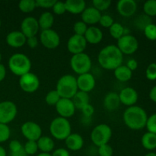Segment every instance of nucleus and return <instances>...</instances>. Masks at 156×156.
I'll use <instances>...</instances> for the list:
<instances>
[{"label":"nucleus","instance_id":"f257e3e1","mask_svg":"<svg viewBox=\"0 0 156 156\" xmlns=\"http://www.w3.org/2000/svg\"><path fill=\"white\" fill-rule=\"evenodd\" d=\"M98 61L103 69L114 71L122 65L123 55L116 45H108L99 52Z\"/></svg>","mask_w":156,"mask_h":156},{"label":"nucleus","instance_id":"f03ea898","mask_svg":"<svg viewBox=\"0 0 156 156\" xmlns=\"http://www.w3.org/2000/svg\"><path fill=\"white\" fill-rule=\"evenodd\" d=\"M147 119L146 111L136 105L126 108L123 115L125 125L133 130H140L146 127Z\"/></svg>","mask_w":156,"mask_h":156},{"label":"nucleus","instance_id":"7ed1b4c3","mask_svg":"<svg viewBox=\"0 0 156 156\" xmlns=\"http://www.w3.org/2000/svg\"><path fill=\"white\" fill-rule=\"evenodd\" d=\"M10 71L17 76H24L30 73L31 69V61L27 55L21 53H14L8 62Z\"/></svg>","mask_w":156,"mask_h":156},{"label":"nucleus","instance_id":"20e7f679","mask_svg":"<svg viewBox=\"0 0 156 156\" xmlns=\"http://www.w3.org/2000/svg\"><path fill=\"white\" fill-rule=\"evenodd\" d=\"M56 90L61 98L72 99L79 91L76 78L73 75H64L57 81Z\"/></svg>","mask_w":156,"mask_h":156},{"label":"nucleus","instance_id":"39448f33","mask_svg":"<svg viewBox=\"0 0 156 156\" xmlns=\"http://www.w3.org/2000/svg\"><path fill=\"white\" fill-rule=\"evenodd\" d=\"M50 133L57 140H65L72 133V126L68 119L58 117L50 124Z\"/></svg>","mask_w":156,"mask_h":156},{"label":"nucleus","instance_id":"423d86ee","mask_svg":"<svg viewBox=\"0 0 156 156\" xmlns=\"http://www.w3.org/2000/svg\"><path fill=\"white\" fill-rule=\"evenodd\" d=\"M112 129L106 123H101L96 126L91 133V140L94 146L100 147L108 144L112 137Z\"/></svg>","mask_w":156,"mask_h":156},{"label":"nucleus","instance_id":"0eeeda50","mask_svg":"<svg viewBox=\"0 0 156 156\" xmlns=\"http://www.w3.org/2000/svg\"><path fill=\"white\" fill-rule=\"evenodd\" d=\"M70 66L73 71L77 75H82L90 73L92 62L87 53H82L73 55L70 59Z\"/></svg>","mask_w":156,"mask_h":156},{"label":"nucleus","instance_id":"6e6552de","mask_svg":"<svg viewBox=\"0 0 156 156\" xmlns=\"http://www.w3.org/2000/svg\"><path fill=\"white\" fill-rule=\"evenodd\" d=\"M18 114L16 105L11 101L0 102V123L9 124L13 121Z\"/></svg>","mask_w":156,"mask_h":156},{"label":"nucleus","instance_id":"1a4fd4ad","mask_svg":"<svg viewBox=\"0 0 156 156\" xmlns=\"http://www.w3.org/2000/svg\"><path fill=\"white\" fill-rule=\"evenodd\" d=\"M116 46L123 55H131L138 50L139 42L138 40L133 35L126 34L117 40V44Z\"/></svg>","mask_w":156,"mask_h":156},{"label":"nucleus","instance_id":"9d476101","mask_svg":"<svg viewBox=\"0 0 156 156\" xmlns=\"http://www.w3.org/2000/svg\"><path fill=\"white\" fill-rule=\"evenodd\" d=\"M40 79L34 73H28L21 76L19 79V85L21 89L26 93H34L40 87Z\"/></svg>","mask_w":156,"mask_h":156},{"label":"nucleus","instance_id":"9b49d317","mask_svg":"<svg viewBox=\"0 0 156 156\" xmlns=\"http://www.w3.org/2000/svg\"><path fill=\"white\" fill-rule=\"evenodd\" d=\"M41 44L49 50H54L60 44V37L56 30L53 29L42 30L40 34Z\"/></svg>","mask_w":156,"mask_h":156},{"label":"nucleus","instance_id":"f8f14e48","mask_svg":"<svg viewBox=\"0 0 156 156\" xmlns=\"http://www.w3.org/2000/svg\"><path fill=\"white\" fill-rule=\"evenodd\" d=\"M23 136L27 140L37 141L42 136V129L38 123L34 121H26L21 126Z\"/></svg>","mask_w":156,"mask_h":156},{"label":"nucleus","instance_id":"ddd939ff","mask_svg":"<svg viewBox=\"0 0 156 156\" xmlns=\"http://www.w3.org/2000/svg\"><path fill=\"white\" fill-rule=\"evenodd\" d=\"M40 30L37 19L33 16L26 17L21 23V32L27 38L35 37Z\"/></svg>","mask_w":156,"mask_h":156},{"label":"nucleus","instance_id":"4468645a","mask_svg":"<svg viewBox=\"0 0 156 156\" xmlns=\"http://www.w3.org/2000/svg\"><path fill=\"white\" fill-rule=\"evenodd\" d=\"M56 112L59 117L68 119L73 117L76 113V107L72 99L60 98L55 106Z\"/></svg>","mask_w":156,"mask_h":156},{"label":"nucleus","instance_id":"2eb2a0df","mask_svg":"<svg viewBox=\"0 0 156 156\" xmlns=\"http://www.w3.org/2000/svg\"><path fill=\"white\" fill-rule=\"evenodd\" d=\"M87 47V41L84 36L73 34L67 42V49L72 54L76 55L84 53Z\"/></svg>","mask_w":156,"mask_h":156},{"label":"nucleus","instance_id":"dca6fc26","mask_svg":"<svg viewBox=\"0 0 156 156\" xmlns=\"http://www.w3.org/2000/svg\"><path fill=\"white\" fill-rule=\"evenodd\" d=\"M77 85L79 91L89 93L92 91L96 85V80L91 73H88L79 75L77 78Z\"/></svg>","mask_w":156,"mask_h":156},{"label":"nucleus","instance_id":"f3484780","mask_svg":"<svg viewBox=\"0 0 156 156\" xmlns=\"http://www.w3.org/2000/svg\"><path fill=\"white\" fill-rule=\"evenodd\" d=\"M120 103L125 106L129 107L134 106L138 101L139 94L136 90L131 87H126L123 88L119 93Z\"/></svg>","mask_w":156,"mask_h":156},{"label":"nucleus","instance_id":"a211bd4d","mask_svg":"<svg viewBox=\"0 0 156 156\" xmlns=\"http://www.w3.org/2000/svg\"><path fill=\"white\" fill-rule=\"evenodd\" d=\"M137 4L134 0H120L117 4V10L123 17H131L136 13Z\"/></svg>","mask_w":156,"mask_h":156},{"label":"nucleus","instance_id":"6ab92c4d","mask_svg":"<svg viewBox=\"0 0 156 156\" xmlns=\"http://www.w3.org/2000/svg\"><path fill=\"white\" fill-rule=\"evenodd\" d=\"M5 41L9 47L19 48L26 44L27 37L21 33V30H13L8 34Z\"/></svg>","mask_w":156,"mask_h":156},{"label":"nucleus","instance_id":"aec40b11","mask_svg":"<svg viewBox=\"0 0 156 156\" xmlns=\"http://www.w3.org/2000/svg\"><path fill=\"white\" fill-rule=\"evenodd\" d=\"M81 16H82V21L87 25L89 24V25L94 26V24L99 23L100 18L101 17V12L91 6V7L86 8L84 12L81 14Z\"/></svg>","mask_w":156,"mask_h":156},{"label":"nucleus","instance_id":"412c9836","mask_svg":"<svg viewBox=\"0 0 156 156\" xmlns=\"http://www.w3.org/2000/svg\"><path fill=\"white\" fill-rule=\"evenodd\" d=\"M84 37L86 40L87 44H98L103 40V32L99 27L90 26L87 29Z\"/></svg>","mask_w":156,"mask_h":156},{"label":"nucleus","instance_id":"4be33fe9","mask_svg":"<svg viewBox=\"0 0 156 156\" xmlns=\"http://www.w3.org/2000/svg\"><path fill=\"white\" fill-rule=\"evenodd\" d=\"M65 143L67 149L76 152L82 149L84 146V139L80 134L72 133L65 140Z\"/></svg>","mask_w":156,"mask_h":156},{"label":"nucleus","instance_id":"5701e85b","mask_svg":"<svg viewBox=\"0 0 156 156\" xmlns=\"http://www.w3.org/2000/svg\"><path fill=\"white\" fill-rule=\"evenodd\" d=\"M103 104L105 109L109 111H114L120 107L121 103H120L119 94L114 91H111L105 96Z\"/></svg>","mask_w":156,"mask_h":156},{"label":"nucleus","instance_id":"b1692460","mask_svg":"<svg viewBox=\"0 0 156 156\" xmlns=\"http://www.w3.org/2000/svg\"><path fill=\"white\" fill-rule=\"evenodd\" d=\"M65 5L66 12L73 15L82 14L86 9V2L84 0H67Z\"/></svg>","mask_w":156,"mask_h":156},{"label":"nucleus","instance_id":"393cba45","mask_svg":"<svg viewBox=\"0 0 156 156\" xmlns=\"http://www.w3.org/2000/svg\"><path fill=\"white\" fill-rule=\"evenodd\" d=\"M37 21L40 29L42 30L52 29V27L54 24V15L51 12H44L40 15Z\"/></svg>","mask_w":156,"mask_h":156},{"label":"nucleus","instance_id":"a878e982","mask_svg":"<svg viewBox=\"0 0 156 156\" xmlns=\"http://www.w3.org/2000/svg\"><path fill=\"white\" fill-rule=\"evenodd\" d=\"M38 146V150L44 153H50L53 152L55 147V143L53 140L47 136H42L37 141Z\"/></svg>","mask_w":156,"mask_h":156},{"label":"nucleus","instance_id":"bb28decb","mask_svg":"<svg viewBox=\"0 0 156 156\" xmlns=\"http://www.w3.org/2000/svg\"><path fill=\"white\" fill-rule=\"evenodd\" d=\"M76 109L82 110L87 105L90 104V96L88 93L78 91L77 93L72 98Z\"/></svg>","mask_w":156,"mask_h":156},{"label":"nucleus","instance_id":"cd10ccee","mask_svg":"<svg viewBox=\"0 0 156 156\" xmlns=\"http://www.w3.org/2000/svg\"><path fill=\"white\" fill-rule=\"evenodd\" d=\"M114 74L116 79L121 82H126L130 80L133 76V72L126 67L121 65L114 70Z\"/></svg>","mask_w":156,"mask_h":156},{"label":"nucleus","instance_id":"c85d7f7f","mask_svg":"<svg viewBox=\"0 0 156 156\" xmlns=\"http://www.w3.org/2000/svg\"><path fill=\"white\" fill-rule=\"evenodd\" d=\"M141 143L143 148L152 151L156 149V134L147 132L142 136Z\"/></svg>","mask_w":156,"mask_h":156},{"label":"nucleus","instance_id":"c756f323","mask_svg":"<svg viewBox=\"0 0 156 156\" xmlns=\"http://www.w3.org/2000/svg\"><path fill=\"white\" fill-rule=\"evenodd\" d=\"M109 32L111 36L116 40H119L123 35L127 34L126 33V28L119 22H114L109 28Z\"/></svg>","mask_w":156,"mask_h":156},{"label":"nucleus","instance_id":"7c9ffc66","mask_svg":"<svg viewBox=\"0 0 156 156\" xmlns=\"http://www.w3.org/2000/svg\"><path fill=\"white\" fill-rule=\"evenodd\" d=\"M18 8L24 13H30L37 8L36 0H21L18 3Z\"/></svg>","mask_w":156,"mask_h":156},{"label":"nucleus","instance_id":"2f4dec72","mask_svg":"<svg viewBox=\"0 0 156 156\" xmlns=\"http://www.w3.org/2000/svg\"><path fill=\"white\" fill-rule=\"evenodd\" d=\"M152 24V19L146 15H141L137 17L135 21V26L141 30H144L147 26Z\"/></svg>","mask_w":156,"mask_h":156},{"label":"nucleus","instance_id":"473e14b6","mask_svg":"<svg viewBox=\"0 0 156 156\" xmlns=\"http://www.w3.org/2000/svg\"><path fill=\"white\" fill-rule=\"evenodd\" d=\"M143 11L145 15L151 18L156 16V0H148L143 5Z\"/></svg>","mask_w":156,"mask_h":156},{"label":"nucleus","instance_id":"72a5a7b5","mask_svg":"<svg viewBox=\"0 0 156 156\" xmlns=\"http://www.w3.org/2000/svg\"><path fill=\"white\" fill-rule=\"evenodd\" d=\"M60 96L56 90H51L45 96V102L50 106H56V104L60 99Z\"/></svg>","mask_w":156,"mask_h":156},{"label":"nucleus","instance_id":"f704fd0d","mask_svg":"<svg viewBox=\"0 0 156 156\" xmlns=\"http://www.w3.org/2000/svg\"><path fill=\"white\" fill-rule=\"evenodd\" d=\"M24 152H26L27 155H34L37 152L38 146L36 141H30L27 140L24 146H23Z\"/></svg>","mask_w":156,"mask_h":156},{"label":"nucleus","instance_id":"c9c22d12","mask_svg":"<svg viewBox=\"0 0 156 156\" xmlns=\"http://www.w3.org/2000/svg\"><path fill=\"white\" fill-rule=\"evenodd\" d=\"M93 7L100 12L107 10L111 5V0H94L92 2Z\"/></svg>","mask_w":156,"mask_h":156},{"label":"nucleus","instance_id":"e433bc0d","mask_svg":"<svg viewBox=\"0 0 156 156\" xmlns=\"http://www.w3.org/2000/svg\"><path fill=\"white\" fill-rule=\"evenodd\" d=\"M11 130L7 124L0 123V143L8 141L10 138Z\"/></svg>","mask_w":156,"mask_h":156},{"label":"nucleus","instance_id":"4c0bfd02","mask_svg":"<svg viewBox=\"0 0 156 156\" xmlns=\"http://www.w3.org/2000/svg\"><path fill=\"white\" fill-rule=\"evenodd\" d=\"M88 25L82 21H76L73 25V30L75 34L79 35V36H84L88 29Z\"/></svg>","mask_w":156,"mask_h":156},{"label":"nucleus","instance_id":"58836bf2","mask_svg":"<svg viewBox=\"0 0 156 156\" xmlns=\"http://www.w3.org/2000/svg\"><path fill=\"white\" fill-rule=\"evenodd\" d=\"M145 36L150 41H156V24H151L143 30Z\"/></svg>","mask_w":156,"mask_h":156},{"label":"nucleus","instance_id":"ea45409f","mask_svg":"<svg viewBox=\"0 0 156 156\" xmlns=\"http://www.w3.org/2000/svg\"><path fill=\"white\" fill-rule=\"evenodd\" d=\"M146 127L148 132L156 134V114H152L148 117Z\"/></svg>","mask_w":156,"mask_h":156},{"label":"nucleus","instance_id":"a19ab883","mask_svg":"<svg viewBox=\"0 0 156 156\" xmlns=\"http://www.w3.org/2000/svg\"><path fill=\"white\" fill-rule=\"evenodd\" d=\"M52 9H53V13L57 15H62L66 12L65 2L56 1Z\"/></svg>","mask_w":156,"mask_h":156},{"label":"nucleus","instance_id":"79ce46f5","mask_svg":"<svg viewBox=\"0 0 156 156\" xmlns=\"http://www.w3.org/2000/svg\"><path fill=\"white\" fill-rule=\"evenodd\" d=\"M98 152L99 156H113L114 149L111 145L105 144L98 147Z\"/></svg>","mask_w":156,"mask_h":156},{"label":"nucleus","instance_id":"37998d69","mask_svg":"<svg viewBox=\"0 0 156 156\" xmlns=\"http://www.w3.org/2000/svg\"><path fill=\"white\" fill-rule=\"evenodd\" d=\"M114 23V19L112 17L109 15H101V17L99 21V24L101 27L105 28H110Z\"/></svg>","mask_w":156,"mask_h":156},{"label":"nucleus","instance_id":"c03bdc74","mask_svg":"<svg viewBox=\"0 0 156 156\" xmlns=\"http://www.w3.org/2000/svg\"><path fill=\"white\" fill-rule=\"evenodd\" d=\"M146 76L150 81L156 80V63H151L146 70Z\"/></svg>","mask_w":156,"mask_h":156},{"label":"nucleus","instance_id":"a18cd8bd","mask_svg":"<svg viewBox=\"0 0 156 156\" xmlns=\"http://www.w3.org/2000/svg\"><path fill=\"white\" fill-rule=\"evenodd\" d=\"M82 113V115L85 118L90 119L94 114V108L91 104H88L86 106L84 107L82 110H81Z\"/></svg>","mask_w":156,"mask_h":156},{"label":"nucleus","instance_id":"49530a36","mask_svg":"<svg viewBox=\"0 0 156 156\" xmlns=\"http://www.w3.org/2000/svg\"><path fill=\"white\" fill-rule=\"evenodd\" d=\"M55 2H56V0H36L37 7L43 8V9L53 8Z\"/></svg>","mask_w":156,"mask_h":156},{"label":"nucleus","instance_id":"de8ad7c7","mask_svg":"<svg viewBox=\"0 0 156 156\" xmlns=\"http://www.w3.org/2000/svg\"><path fill=\"white\" fill-rule=\"evenodd\" d=\"M10 152H15L21 150L23 149V146L18 140H12L9 145Z\"/></svg>","mask_w":156,"mask_h":156},{"label":"nucleus","instance_id":"09e8293b","mask_svg":"<svg viewBox=\"0 0 156 156\" xmlns=\"http://www.w3.org/2000/svg\"><path fill=\"white\" fill-rule=\"evenodd\" d=\"M52 156H70L69 152L68 149L65 148H59V149H55L51 154Z\"/></svg>","mask_w":156,"mask_h":156},{"label":"nucleus","instance_id":"8fccbe9b","mask_svg":"<svg viewBox=\"0 0 156 156\" xmlns=\"http://www.w3.org/2000/svg\"><path fill=\"white\" fill-rule=\"evenodd\" d=\"M38 44H39V41L36 36L27 38V41H26V44L31 49L36 48L38 46Z\"/></svg>","mask_w":156,"mask_h":156},{"label":"nucleus","instance_id":"3c124183","mask_svg":"<svg viewBox=\"0 0 156 156\" xmlns=\"http://www.w3.org/2000/svg\"><path fill=\"white\" fill-rule=\"evenodd\" d=\"M126 66L129 69L133 72L134 70H136L138 68V62H137V61L135 59H130L127 61Z\"/></svg>","mask_w":156,"mask_h":156},{"label":"nucleus","instance_id":"603ef678","mask_svg":"<svg viewBox=\"0 0 156 156\" xmlns=\"http://www.w3.org/2000/svg\"><path fill=\"white\" fill-rule=\"evenodd\" d=\"M6 76V69L3 64L0 63V82L3 81Z\"/></svg>","mask_w":156,"mask_h":156},{"label":"nucleus","instance_id":"864d4df0","mask_svg":"<svg viewBox=\"0 0 156 156\" xmlns=\"http://www.w3.org/2000/svg\"><path fill=\"white\" fill-rule=\"evenodd\" d=\"M149 98L153 102L156 103V85L154 86L149 91Z\"/></svg>","mask_w":156,"mask_h":156},{"label":"nucleus","instance_id":"5fc2aeb1","mask_svg":"<svg viewBox=\"0 0 156 156\" xmlns=\"http://www.w3.org/2000/svg\"><path fill=\"white\" fill-rule=\"evenodd\" d=\"M10 156H28L26 154V152H24V149H22L21 150L18 151V152H10Z\"/></svg>","mask_w":156,"mask_h":156},{"label":"nucleus","instance_id":"6e6d98bb","mask_svg":"<svg viewBox=\"0 0 156 156\" xmlns=\"http://www.w3.org/2000/svg\"><path fill=\"white\" fill-rule=\"evenodd\" d=\"M0 156H7V152H6L5 148L0 146Z\"/></svg>","mask_w":156,"mask_h":156},{"label":"nucleus","instance_id":"4d7b16f0","mask_svg":"<svg viewBox=\"0 0 156 156\" xmlns=\"http://www.w3.org/2000/svg\"><path fill=\"white\" fill-rule=\"evenodd\" d=\"M37 156H52L50 153H44V152H41V153L38 154Z\"/></svg>","mask_w":156,"mask_h":156},{"label":"nucleus","instance_id":"13d9d810","mask_svg":"<svg viewBox=\"0 0 156 156\" xmlns=\"http://www.w3.org/2000/svg\"><path fill=\"white\" fill-rule=\"evenodd\" d=\"M145 156H156V153L155 152H149Z\"/></svg>","mask_w":156,"mask_h":156},{"label":"nucleus","instance_id":"bf43d9fd","mask_svg":"<svg viewBox=\"0 0 156 156\" xmlns=\"http://www.w3.org/2000/svg\"><path fill=\"white\" fill-rule=\"evenodd\" d=\"M2 53H0V63H1V61H2Z\"/></svg>","mask_w":156,"mask_h":156},{"label":"nucleus","instance_id":"052dcab7","mask_svg":"<svg viewBox=\"0 0 156 156\" xmlns=\"http://www.w3.org/2000/svg\"><path fill=\"white\" fill-rule=\"evenodd\" d=\"M1 25H2V21H1V19H0V27H1Z\"/></svg>","mask_w":156,"mask_h":156}]
</instances>
